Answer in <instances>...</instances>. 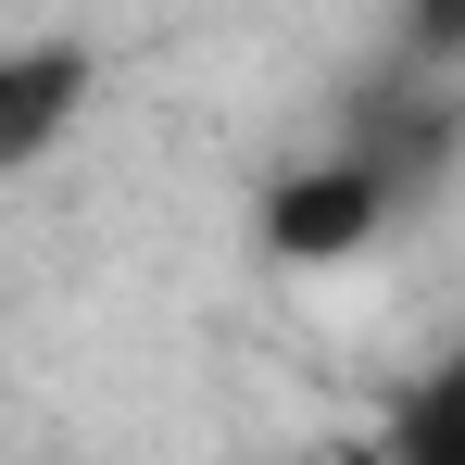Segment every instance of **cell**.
Returning <instances> with one entry per match:
<instances>
[{"label": "cell", "mask_w": 465, "mask_h": 465, "mask_svg": "<svg viewBox=\"0 0 465 465\" xmlns=\"http://www.w3.org/2000/svg\"><path fill=\"white\" fill-rule=\"evenodd\" d=\"M390 214V163L378 152H340V163H314V176H290L277 202H264V252L277 264H340V252H365Z\"/></svg>", "instance_id": "cell-1"}, {"label": "cell", "mask_w": 465, "mask_h": 465, "mask_svg": "<svg viewBox=\"0 0 465 465\" xmlns=\"http://www.w3.org/2000/svg\"><path fill=\"white\" fill-rule=\"evenodd\" d=\"M76 101H88V51H64V38L0 51V176H25V163L51 152L76 126Z\"/></svg>", "instance_id": "cell-2"}, {"label": "cell", "mask_w": 465, "mask_h": 465, "mask_svg": "<svg viewBox=\"0 0 465 465\" xmlns=\"http://www.w3.org/2000/svg\"><path fill=\"white\" fill-rule=\"evenodd\" d=\"M390 465H465V352L440 378L402 402V428H390Z\"/></svg>", "instance_id": "cell-3"}]
</instances>
